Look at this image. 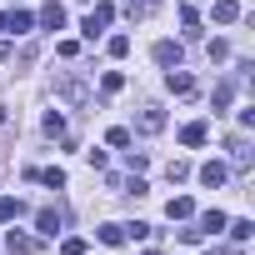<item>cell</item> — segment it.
<instances>
[{
	"instance_id": "cell-1",
	"label": "cell",
	"mask_w": 255,
	"mask_h": 255,
	"mask_svg": "<svg viewBox=\"0 0 255 255\" xmlns=\"http://www.w3.org/2000/svg\"><path fill=\"white\" fill-rule=\"evenodd\" d=\"M55 95H60L65 105H85V100H90V85H85L80 75H60V80H55Z\"/></svg>"
},
{
	"instance_id": "cell-2",
	"label": "cell",
	"mask_w": 255,
	"mask_h": 255,
	"mask_svg": "<svg viewBox=\"0 0 255 255\" xmlns=\"http://www.w3.org/2000/svg\"><path fill=\"white\" fill-rule=\"evenodd\" d=\"M110 20H115V5H95V10H90V15L80 20V30H85V40H95V35H100V30L110 25Z\"/></svg>"
},
{
	"instance_id": "cell-3",
	"label": "cell",
	"mask_w": 255,
	"mask_h": 255,
	"mask_svg": "<svg viewBox=\"0 0 255 255\" xmlns=\"http://www.w3.org/2000/svg\"><path fill=\"white\" fill-rule=\"evenodd\" d=\"M135 130H140V135H160V130H165V110H160V105H145V110L135 115Z\"/></svg>"
},
{
	"instance_id": "cell-4",
	"label": "cell",
	"mask_w": 255,
	"mask_h": 255,
	"mask_svg": "<svg viewBox=\"0 0 255 255\" xmlns=\"http://www.w3.org/2000/svg\"><path fill=\"white\" fill-rule=\"evenodd\" d=\"M5 250H10V255H35V250H40V240H35V235H25V230H5Z\"/></svg>"
},
{
	"instance_id": "cell-5",
	"label": "cell",
	"mask_w": 255,
	"mask_h": 255,
	"mask_svg": "<svg viewBox=\"0 0 255 255\" xmlns=\"http://www.w3.org/2000/svg\"><path fill=\"white\" fill-rule=\"evenodd\" d=\"M35 25V15L30 10H5V15H0V30H15V35H25Z\"/></svg>"
},
{
	"instance_id": "cell-6",
	"label": "cell",
	"mask_w": 255,
	"mask_h": 255,
	"mask_svg": "<svg viewBox=\"0 0 255 255\" xmlns=\"http://www.w3.org/2000/svg\"><path fill=\"white\" fill-rule=\"evenodd\" d=\"M35 25H45V30H60V25H65V5H60V0H50V5H40Z\"/></svg>"
},
{
	"instance_id": "cell-7",
	"label": "cell",
	"mask_w": 255,
	"mask_h": 255,
	"mask_svg": "<svg viewBox=\"0 0 255 255\" xmlns=\"http://www.w3.org/2000/svg\"><path fill=\"white\" fill-rule=\"evenodd\" d=\"M155 65L175 70V65H180V45H175V40H155Z\"/></svg>"
},
{
	"instance_id": "cell-8",
	"label": "cell",
	"mask_w": 255,
	"mask_h": 255,
	"mask_svg": "<svg viewBox=\"0 0 255 255\" xmlns=\"http://www.w3.org/2000/svg\"><path fill=\"white\" fill-rule=\"evenodd\" d=\"M165 90H170V95H190V90H195V80H190V75H185V70L175 65V70L165 75Z\"/></svg>"
},
{
	"instance_id": "cell-9",
	"label": "cell",
	"mask_w": 255,
	"mask_h": 255,
	"mask_svg": "<svg viewBox=\"0 0 255 255\" xmlns=\"http://www.w3.org/2000/svg\"><path fill=\"white\" fill-rule=\"evenodd\" d=\"M165 215H170V220H190V215H195V200H190V195H175V200L165 205Z\"/></svg>"
},
{
	"instance_id": "cell-10",
	"label": "cell",
	"mask_w": 255,
	"mask_h": 255,
	"mask_svg": "<svg viewBox=\"0 0 255 255\" xmlns=\"http://www.w3.org/2000/svg\"><path fill=\"white\" fill-rule=\"evenodd\" d=\"M25 215V205L15 200V195H0V225H10V220H20Z\"/></svg>"
},
{
	"instance_id": "cell-11",
	"label": "cell",
	"mask_w": 255,
	"mask_h": 255,
	"mask_svg": "<svg viewBox=\"0 0 255 255\" xmlns=\"http://www.w3.org/2000/svg\"><path fill=\"white\" fill-rule=\"evenodd\" d=\"M205 135H210V130H205V120H190L185 130H180V145H205Z\"/></svg>"
},
{
	"instance_id": "cell-12",
	"label": "cell",
	"mask_w": 255,
	"mask_h": 255,
	"mask_svg": "<svg viewBox=\"0 0 255 255\" xmlns=\"http://www.w3.org/2000/svg\"><path fill=\"white\" fill-rule=\"evenodd\" d=\"M35 230H40V235H55V230H60V215H55L50 205H45V210H35Z\"/></svg>"
},
{
	"instance_id": "cell-13",
	"label": "cell",
	"mask_w": 255,
	"mask_h": 255,
	"mask_svg": "<svg viewBox=\"0 0 255 255\" xmlns=\"http://www.w3.org/2000/svg\"><path fill=\"white\" fill-rule=\"evenodd\" d=\"M225 175H230V170H225L220 160H210V165H200V180H205V185H225Z\"/></svg>"
},
{
	"instance_id": "cell-14",
	"label": "cell",
	"mask_w": 255,
	"mask_h": 255,
	"mask_svg": "<svg viewBox=\"0 0 255 255\" xmlns=\"http://www.w3.org/2000/svg\"><path fill=\"white\" fill-rule=\"evenodd\" d=\"M215 20H220V25L240 20V5H235V0H215Z\"/></svg>"
},
{
	"instance_id": "cell-15",
	"label": "cell",
	"mask_w": 255,
	"mask_h": 255,
	"mask_svg": "<svg viewBox=\"0 0 255 255\" xmlns=\"http://www.w3.org/2000/svg\"><path fill=\"white\" fill-rule=\"evenodd\" d=\"M100 245H125V225H100Z\"/></svg>"
},
{
	"instance_id": "cell-16",
	"label": "cell",
	"mask_w": 255,
	"mask_h": 255,
	"mask_svg": "<svg viewBox=\"0 0 255 255\" xmlns=\"http://www.w3.org/2000/svg\"><path fill=\"white\" fill-rule=\"evenodd\" d=\"M165 175H170V185L190 180V160H170V165H165Z\"/></svg>"
},
{
	"instance_id": "cell-17",
	"label": "cell",
	"mask_w": 255,
	"mask_h": 255,
	"mask_svg": "<svg viewBox=\"0 0 255 255\" xmlns=\"http://www.w3.org/2000/svg\"><path fill=\"white\" fill-rule=\"evenodd\" d=\"M35 180H45L50 190H60V185H65V170H60V165H50V170H35Z\"/></svg>"
},
{
	"instance_id": "cell-18",
	"label": "cell",
	"mask_w": 255,
	"mask_h": 255,
	"mask_svg": "<svg viewBox=\"0 0 255 255\" xmlns=\"http://www.w3.org/2000/svg\"><path fill=\"white\" fill-rule=\"evenodd\" d=\"M225 230H230V240H250V235H255L250 220H225Z\"/></svg>"
},
{
	"instance_id": "cell-19",
	"label": "cell",
	"mask_w": 255,
	"mask_h": 255,
	"mask_svg": "<svg viewBox=\"0 0 255 255\" xmlns=\"http://www.w3.org/2000/svg\"><path fill=\"white\" fill-rule=\"evenodd\" d=\"M40 125H45V135H65V115H60V110H50Z\"/></svg>"
},
{
	"instance_id": "cell-20",
	"label": "cell",
	"mask_w": 255,
	"mask_h": 255,
	"mask_svg": "<svg viewBox=\"0 0 255 255\" xmlns=\"http://www.w3.org/2000/svg\"><path fill=\"white\" fill-rule=\"evenodd\" d=\"M180 20H185V30H190V35H200V30H195V25H200V10L190 5V0H185V5H180Z\"/></svg>"
},
{
	"instance_id": "cell-21",
	"label": "cell",
	"mask_w": 255,
	"mask_h": 255,
	"mask_svg": "<svg viewBox=\"0 0 255 255\" xmlns=\"http://www.w3.org/2000/svg\"><path fill=\"white\" fill-rule=\"evenodd\" d=\"M205 230H225V215H220V210H205V215H200V235H205Z\"/></svg>"
},
{
	"instance_id": "cell-22",
	"label": "cell",
	"mask_w": 255,
	"mask_h": 255,
	"mask_svg": "<svg viewBox=\"0 0 255 255\" xmlns=\"http://www.w3.org/2000/svg\"><path fill=\"white\" fill-rule=\"evenodd\" d=\"M105 50H110L115 60H120V55H130V35H110V45H105Z\"/></svg>"
},
{
	"instance_id": "cell-23",
	"label": "cell",
	"mask_w": 255,
	"mask_h": 255,
	"mask_svg": "<svg viewBox=\"0 0 255 255\" xmlns=\"http://www.w3.org/2000/svg\"><path fill=\"white\" fill-rule=\"evenodd\" d=\"M230 155H235V165H240V170L250 165V145H245V140H230Z\"/></svg>"
},
{
	"instance_id": "cell-24",
	"label": "cell",
	"mask_w": 255,
	"mask_h": 255,
	"mask_svg": "<svg viewBox=\"0 0 255 255\" xmlns=\"http://www.w3.org/2000/svg\"><path fill=\"white\" fill-rule=\"evenodd\" d=\"M105 140H110V145H115V150H125V145H130V130H125V125H115V130H110V135H105Z\"/></svg>"
},
{
	"instance_id": "cell-25",
	"label": "cell",
	"mask_w": 255,
	"mask_h": 255,
	"mask_svg": "<svg viewBox=\"0 0 255 255\" xmlns=\"http://www.w3.org/2000/svg\"><path fill=\"white\" fill-rule=\"evenodd\" d=\"M120 85H125V75H120V70H110V75H105V80H100V90H105V95H115V90H120Z\"/></svg>"
},
{
	"instance_id": "cell-26",
	"label": "cell",
	"mask_w": 255,
	"mask_h": 255,
	"mask_svg": "<svg viewBox=\"0 0 255 255\" xmlns=\"http://www.w3.org/2000/svg\"><path fill=\"white\" fill-rule=\"evenodd\" d=\"M60 255H85V240H80V235H70V240H60Z\"/></svg>"
},
{
	"instance_id": "cell-27",
	"label": "cell",
	"mask_w": 255,
	"mask_h": 255,
	"mask_svg": "<svg viewBox=\"0 0 255 255\" xmlns=\"http://www.w3.org/2000/svg\"><path fill=\"white\" fill-rule=\"evenodd\" d=\"M120 190H125V195H145V180H140V175H130V180H125Z\"/></svg>"
},
{
	"instance_id": "cell-28",
	"label": "cell",
	"mask_w": 255,
	"mask_h": 255,
	"mask_svg": "<svg viewBox=\"0 0 255 255\" xmlns=\"http://www.w3.org/2000/svg\"><path fill=\"white\" fill-rule=\"evenodd\" d=\"M0 60H10V40H0Z\"/></svg>"
}]
</instances>
